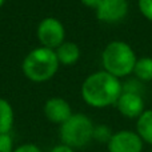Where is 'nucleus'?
I'll return each instance as SVG.
<instances>
[{"label": "nucleus", "mask_w": 152, "mask_h": 152, "mask_svg": "<svg viewBox=\"0 0 152 152\" xmlns=\"http://www.w3.org/2000/svg\"><path fill=\"white\" fill-rule=\"evenodd\" d=\"M81 3H83L86 7H89V8H95L96 10L97 5L102 3V0H80Z\"/></svg>", "instance_id": "aec40b11"}, {"label": "nucleus", "mask_w": 152, "mask_h": 152, "mask_svg": "<svg viewBox=\"0 0 152 152\" xmlns=\"http://www.w3.org/2000/svg\"><path fill=\"white\" fill-rule=\"evenodd\" d=\"M136 134L144 143L152 145V110H145L136 119Z\"/></svg>", "instance_id": "9b49d317"}, {"label": "nucleus", "mask_w": 152, "mask_h": 152, "mask_svg": "<svg viewBox=\"0 0 152 152\" xmlns=\"http://www.w3.org/2000/svg\"><path fill=\"white\" fill-rule=\"evenodd\" d=\"M58 60L63 66H74L80 59V48L72 42H64L55 50Z\"/></svg>", "instance_id": "9d476101"}, {"label": "nucleus", "mask_w": 152, "mask_h": 152, "mask_svg": "<svg viewBox=\"0 0 152 152\" xmlns=\"http://www.w3.org/2000/svg\"><path fill=\"white\" fill-rule=\"evenodd\" d=\"M50 152H75V150L71 148L69 145H66V144H63V143H60V144L55 145Z\"/></svg>", "instance_id": "6ab92c4d"}, {"label": "nucleus", "mask_w": 152, "mask_h": 152, "mask_svg": "<svg viewBox=\"0 0 152 152\" xmlns=\"http://www.w3.org/2000/svg\"><path fill=\"white\" fill-rule=\"evenodd\" d=\"M139 11L147 20L152 21V0H137Z\"/></svg>", "instance_id": "dca6fc26"}, {"label": "nucleus", "mask_w": 152, "mask_h": 152, "mask_svg": "<svg viewBox=\"0 0 152 152\" xmlns=\"http://www.w3.org/2000/svg\"><path fill=\"white\" fill-rule=\"evenodd\" d=\"M136 55L129 44L121 40L108 43L102 53V64L104 71L115 77H126L134 72Z\"/></svg>", "instance_id": "7ed1b4c3"}, {"label": "nucleus", "mask_w": 152, "mask_h": 152, "mask_svg": "<svg viewBox=\"0 0 152 152\" xmlns=\"http://www.w3.org/2000/svg\"><path fill=\"white\" fill-rule=\"evenodd\" d=\"M13 152H42V150L39 145L34 144V143H24V144L18 145Z\"/></svg>", "instance_id": "a211bd4d"}, {"label": "nucleus", "mask_w": 152, "mask_h": 152, "mask_svg": "<svg viewBox=\"0 0 152 152\" xmlns=\"http://www.w3.org/2000/svg\"><path fill=\"white\" fill-rule=\"evenodd\" d=\"M112 135H113L112 129L108 126H105V124H97L94 128V140H96L97 143L108 144V142L111 140Z\"/></svg>", "instance_id": "4468645a"}, {"label": "nucleus", "mask_w": 152, "mask_h": 152, "mask_svg": "<svg viewBox=\"0 0 152 152\" xmlns=\"http://www.w3.org/2000/svg\"><path fill=\"white\" fill-rule=\"evenodd\" d=\"M15 121V113L11 103L0 97V135L10 134Z\"/></svg>", "instance_id": "f8f14e48"}, {"label": "nucleus", "mask_w": 152, "mask_h": 152, "mask_svg": "<svg viewBox=\"0 0 152 152\" xmlns=\"http://www.w3.org/2000/svg\"><path fill=\"white\" fill-rule=\"evenodd\" d=\"M121 92L120 80L105 71L94 72L81 84V97L94 108H107L116 104Z\"/></svg>", "instance_id": "f257e3e1"}, {"label": "nucleus", "mask_w": 152, "mask_h": 152, "mask_svg": "<svg viewBox=\"0 0 152 152\" xmlns=\"http://www.w3.org/2000/svg\"><path fill=\"white\" fill-rule=\"evenodd\" d=\"M121 88H123V92H128V94H136L140 95L144 92V84L143 81H140L139 79H129L126 83H121Z\"/></svg>", "instance_id": "2eb2a0df"}, {"label": "nucleus", "mask_w": 152, "mask_h": 152, "mask_svg": "<svg viewBox=\"0 0 152 152\" xmlns=\"http://www.w3.org/2000/svg\"><path fill=\"white\" fill-rule=\"evenodd\" d=\"M95 124L84 113H72L67 121H64L59 129V136L63 144L71 148H83L94 140Z\"/></svg>", "instance_id": "20e7f679"}, {"label": "nucleus", "mask_w": 152, "mask_h": 152, "mask_svg": "<svg viewBox=\"0 0 152 152\" xmlns=\"http://www.w3.org/2000/svg\"><path fill=\"white\" fill-rule=\"evenodd\" d=\"M59 63L56 52L45 47H37L32 50L24 58L21 69L27 79L35 83H44L52 79L59 69Z\"/></svg>", "instance_id": "f03ea898"}, {"label": "nucleus", "mask_w": 152, "mask_h": 152, "mask_svg": "<svg viewBox=\"0 0 152 152\" xmlns=\"http://www.w3.org/2000/svg\"><path fill=\"white\" fill-rule=\"evenodd\" d=\"M37 39L40 45L55 51L66 39V28L63 23L56 18H45L37 26Z\"/></svg>", "instance_id": "39448f33"}, {"label": "nucleus", "mask_w": 152, "mask_h": 152, "mask_svg": "<svg viewBox=\"0 0 152 152\" xmlns=\"http://www.w3.org/2000/svg\"><path fill=\"white\" fill-rule=\"evenodd\" d=\"M134 74L140 81H152V58H140L136 60Z\"/></svg>", "instance_id": "ddd939ff"}, {"label": "nucleus", "mask_w": 152, "mask_h": 152, "mask_svg": "<svg viewBox=\"0 0 152 152\" xmlns=\"http://www.w3.org/2000/svg\"><path fill=\"white\" fill-rule=\"evenodd\" d=\"M44 115L51 123L63 124L72 116V108L67 100L61 97H51L44 104Z\"/></svg>", "instance_id": "6e6552de"}, {"label": "nucleus", "mask_w": 152, "mask_h": 152, "mask_svg": "<svg viewBox=\"0 0 152 152\" xmlns=\"http://www.w3.org/2000/svg\"><path fill=\"white\" fill-rule=\"evenodd\" d=\"M4 3H5V0H0V8L3 7V4H4Z\"/></svg>", "instance_id": "412c9836"}, {"label": "nucleus", "mask_w": 152, "mask_h": 152, "mask_svg": "<svg viewBox=\"0 0 152 152\" xmlns=\"http://www.w3.org/2000/svg\"><path fill=\"white\" fill-rule=\"evenodd\" d=\"M128 10V0H102L96 8V16L103 23L115 24L126 18Z\"/></svg>", "instance_id": "0eeeda50"}, {"label": "nucleus", "mask_w": 152, "mask_h": 152, "mask_svg": "<svg viewBox=\"0 0 152 152\" xmlns=\"http://www.w3.org/2000/svg\"><path fill=\"white\" fill-rule=\"evenodd\" d=\"M151 152H152V148H151Z\"/></svg>", "instance_id": "4be33fe9"}, {"label": "nucleus", "mask_w": 152, "mask_h": 152, "mask_svg": "<svg viewBox=\"0 0 152 152\" xmlns=\"http://www.w3.org/2000/svg\"><path fill=\"white\" fill-rule=\"evenodd\" d=\"M143 140L134 131L121 129L113 132L111 140L107 144L108 152H142Z\"/></svg>", "instance_id": "423d86ee"}, {"label": "nucleus", "mask_w": 152, "mask_h": 152, "mask_svg": "<svg viewBox=\"0 0 152 152\" xmlns=\"http://www.w3.org/2000/svg\"><path fill=\"white\" fill-rule=\"evenodd\" d=\"M115 105L119 112L128 119H137L145 111L143 96L128 92H121Z\"/></svg>", "instance_id": "1a4fd4ad"}, {"label": "nucleus", "mask_w": 152, "mask_h": 152, "mask_svg": "<svg viewBox=\"0 0 152 152\" xmlns=\"http://www.w3.org/2000/svg\"><path fill=\"white\" fill-rule=\"evenodd\" d=\"M13 139L10 134L0 135V152H13Z\"/></svg>", "instance_id": "f3484780"}]
</instances>
